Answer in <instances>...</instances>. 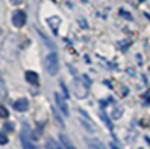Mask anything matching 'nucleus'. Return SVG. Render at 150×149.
Listing matches in <instances>:
<instances>
[{
	"label": "nucleus",
	"instance_id": "19",
	"mask_svg": "<svg viewBox=\"0 0 150 149\" xmlns=\"http://www.w3.org/2000/svg\"><path fill=\"white\" fill-rule=\"evenodd\" d=\"M144 98H145L146 104H150V89L146 90V93H145V96H144Z\"/></svg>",
	"mask_w": 150,
	"mask_h": 149
},
{
	"label": "nucleus",
	"instance_id": "21",
	"mask_svg": "<svg viewBox=\"0 0 150 149\" xmlns=\"http://www.w3.org/2000/svg\"><path fill=\"white\" fill-rule=\"evenodd\" d=\"M111 149H119V148H117L115 144H111Z\"/></svg>",
	"mask_w": 150,
	"mask_h": 149
},
{
	"label": "nucleus",
	"instance_id": "5",
	"mask_svg": "<svg viewBox=\"0 0 150 149\" xmlns=\"http://www.w3.org/2000/svg\"><path fill=\"white\" fill-rule=\"evenodd\" d=\"M12 22L16 28H22L26 24V13L21 9L14 11L13 16H12Z\"/></svg>",
	"mask_w": 150,
	"mask_h": 149
},
{
	"label": "nucleus",
	"instance_id": "11",
	"mask_svg": "<svg viewBox=\"0 0 150 149\" xmlns=\"http://www.w3.org/2000/svg\"><path fill=\"white\" fill-rule=\"evenodd\" d=\"M60 143L64 145L65 149H76V148H74V145L71 143V140H69L68 137L65 136V135H63V133L60 135Z\"/></svg>",
	"mask_w": 150,
	"mask_h": 149
},
{
	"label": "nucleus",
	"instance_id": "9",
	"mask_svg": "<svg viewBox=\"0 0 150 149\" xmlns=\"http://www.w3.org/2000/svg\"><path fill=\"white\" fill-rule=\"evenodd\" d=\"M47 21H48V24H50V26H51V29H52V31H54L55 34H57V29H59V26H60V22H62V20H60L57 16H52V17H50Z\"/></svg>",
	"mask_w": 150,
	"mask_h": 149
},
{
	"label": "nucleus",
	"instance_id": "23",
	"mask_svg": "<svg viewBox=\"0 0 150 149\" xmlns=\"http://www.w3.org/2000/svg\"><path fill=\"white\" fill-rule=\"evenodd\" d=\"M0 82H3V77H1V74H0Z\"/></svg>",
	"mask_w": 150,
	"mask_h": 149
},
{
	"label": "nucleus",
	"instance_id": "3",
	"mask_svg": "<svg viewBox=\"0 0 150 149\" xmlns=\"http://www.w3.org/2000/svg\"><path fill=\"white\" fill-rule=\"evenodd\" d=\"M73 92L76 97L79 98H85L89 93V81H82L81 79H74L73 80Z\"/></svg>",
	"mask_w": 150,
	"mask_h": 149
},
{
	"label": "nucleus",
	"instance_id": "20",
	"mask_svg": "<svg viewBox=\"0 0 150 149\" xmlns=\"http://www.w3.org/2000/svg\"><path fill=\"white\" fill-rule=\"evenodd\" d=\"M11 1H12V4H13V5H17V4H20V3H21L22 0H11Z\"/></svg>",
	"mask_w": 150,
	"mask_h": 149
},
{
	"label": "nucleus",
	"instance_id": "12",
	"mask_svg": "<svg viewBox=\"0 0 150 149\" xmlns=\"http://www.w3.org/2000/svg\"><path fill=\"white\" fill-rule=\"evenodd\" d=\"M81 124H82L83 127L86 128V130L89 131V132H94V131L97 130V128H96V126L93 124V122H86V120L81 119Z\"/></svg>",
	"mask_w": 150,
	"mask_h": 149
},
{
	"label": "nucleus",
	"instance_id": "18",
	"mask_svg": "<svg viewBox=\"0 0 150 149\" xmlns=\"http://www.w3.org/2000/svg\"><path fill=\"white\" fill-rule=\"evenodd\" d=\"M8 143V136L5 133L0 132V145H5Z\"/></svg>",
	"mask_w": 150,
	"mask_h": 149
},
{
	"label": "nucleus",
	"instance_id": "13",
	"mask_svg": "<svg viewBox=\"0 0 150 149\" xmlns=\"http://www.w3.org/2000/svg\"><path fill=\"white\" fill-rule=\"evenodd\" d=\"M46 149H60V145L54 139H48L46 143Z\"/></svg>",
	"mask_w": 150,
	"mask_h": 149
},
{
	"label": "nucleus",
	"instance_id": "16",
	"mask_svg": "<svg viewBox=\"0 0 150 149\" xmlns=\"http://www.w3.org/2000/svg\"><path fill=\"white\" fill-rule=\"evenodd\" d=\"M100 118L103 119V122L106 123V126H107L110 130H112V124H111V122H110V119L107 118V115H106L105 113H100Z\"/></svg>",
	"mask_w": 150,
	"mask_h": 149
},
{
	"label": "nucleus",
	"instance_id": "4",
	"mask_svg": "<svg viewBox=\"0 0 150 149\" xmlns=\"http://www.w3.org/2000/svg\"><path fill=\"white\" fill-rule=\"evenodd\" d=\"M21 141H22V147H24V149H38L35 145L33 144V141H31V139H30V130H29L26 126H24V128H22Z\"/></svg>",
	"mask_w": 150,
	"mask_h": 149
},
{
	"label": "nucleus",
	"instance_id": "1",
	"mask_svg": "<svg viewBox=\"0 0 150 149\" xmlns=\"http://www.w3.org/2000/svg\"><path fill=\"white\" fill-rule=\"evenodd\" d=\"M18 53V39L14 34H11L4 39L1 45V55L7 60H13Z\"/></svg>",
	"mask_w": 150,
	"mask_h": 149
},
{
	"label": "nucleus",
	"instance_id": "14",
	"mask_svg": "<svg viewBox=\"0 0 150 149\" xmlns=\"http://www.w3.org/2000/svg\"><path fill=\"white\" fill-rule=\"evenodd\" d=\"M122 115H123V109L122 107L117 106V107H115L114 110H112V118L114 119H119Z\"/></svg>",
	"mask_w": 150,
	"mask_h": 149
},
{
	"label": "nucleus",
	"instance_id": "10",
	"mask_svg": "<svg viewBox=\"0 0 150 149\" xmlns=\"http://www.w3.org/2000/svg\"><path fill=\"white\" fill-rule=\"evenodd\" d=\"M86 143L89 144V147L94 148V149H106V147L103 145V143H100L97 139H85Z\"/></svg>",
	"mask_w": 150,
	"mask_h": 149
},
{
	"label": "nucleus",
	"instance_id": "6",
	"mask_svg": "<svg viewBox=\"0 0 150 149\" xmlns=\"http://www.w3.org/2000/svg\"><path fill=\"white\" fill-rule=\"evenodd\" d=\"M55 99H56V104L57 106H59V109H60V111H62L63 114H64L65 116L69 114V110H68V105H67V102L63 99V97L60 96L59 93H56L55 94Z\"/></svg>",
	"mask_w": 150,
	"mask_h": 149
},
{
	"label": "nucleus",
	"instance_id": "7",
	"mask_svg": "<svg viewBox=\"0 0 150 149\" xmlns=\"http://www.w3.org/2000/svg\"><path fill=\"white\" fill-rule=\"evenodd\" d=\"M13 107L18 111H26L29 109V102H28V99H25V98H20L13 104Z\"/></svg>",
	"mask_w": 150,
	"mask_h": 149
},
{
	"label": "nucleus",
	"instance_id": "22",
	"mask_svg": "<svg viewBox=\"0 0 150 149\" xmlns=\"http://www.w3.org/2000/svg\"><path fill=\"white\" fill-rule=\"evenodd\" d=\"M145 140H146V141L149 143V145H150V139H149V137H145Z\"/></svg>",
	"mask_w": 150,
	"mask_h": 149
},
{
	"label": "nucleus",
	"instance_id": "24",
	"mask_svg": "<svg viewBox=\"0 0 150 149\" xmlns=\"http://www.w3.org/2000/svg\"><path fill=\"white\" fill-rule=\"evenodd\" d=\"M140 1H145V0H140Z\"/></svg>",
	"mask_w": 150,
	"mask_h": 149
},
{
	"label": "nucleus",
	"instance_id": "17",
	"mask_svg": "<svg viewBox=\"0 0 150 149\" xmlns=\"http://www.w3.org/2000/svg\"><path fill=\"white\" fill-rule=\"evenodd\" d=\"M0 116H1V118H8V116H9L8 110L4 107V106H1V105H0Z\"/></svg>",
	"mask_w": 150,
	"mask_h": 149
},
{
	"label": "nucleus",
	"instance_id": "15",
	"mask_svg": "<svg viewBox=\"0 0 150 149\" xmlns=\"http://www.w3.org/2000/svg\"><path fill=\"white\" fill-rule=\"evenodd\" d=\"M52 113H54V116H55V119H56V122H57V124L60 126V127H64V123H63V119L59 116V113H57L55 109H52Z\"/></svg>",
	"mask_w": 150,
	"mask_h": 149
},
{
	"label": "nucleus",
	"instance_id": "2",
	"mask_svg": "<svg viewBox=\"0 0 150 149\" xmlns=\"http://www.w3.org/2000/svg\"><path fill=\"white\" fill-rule=\"evenodd\" d=\"M45 67H46V71L51 76H55L57 73V71H59V59H57V55L55 53L47 55V58L45 60Z\"/></svg>",
	"mask_w": 150,
	"mask_h": 149
},
{
	"label": "nucleus",
	"instance_id": "8",
	"mask_svg": "<svg viewBox=\"0 0 150 149\" xmlns=\"http://www.w3.org/2000/svg\"><path fill=\"white\" fill-rule=\"evenodd\" d=\"M25 77H26L29 84H31V85H38L39 84V76L35 72H33V71H28V72L25 73Z\"/></svg>",
	"mask_w": 150,
	"mask_h": 149
}]
</instances>
